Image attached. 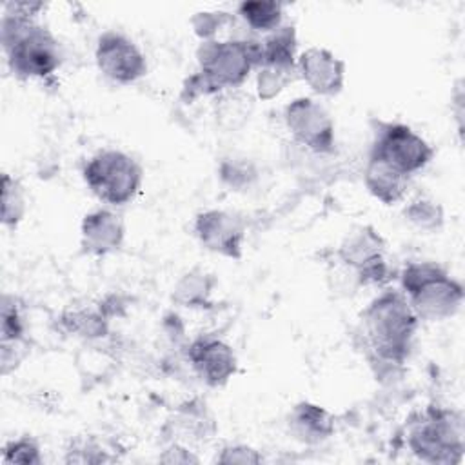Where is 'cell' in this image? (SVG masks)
Instances as JSON below:
<instances>
[{
  "instance_id": "cell-22",
  "label": "cell",
  "mask_w": 465,
  "mask_h": 465,
  "mask_svg": "<svg viewBox=\"0 0 465 465\" xmlns=\"http://www.w3.org/2000/svg\"><path fill=\"white\" fill-rule=\"evenodd\" d=\"M292 71L287 67H276V65H262L258 73V94L263 100L274 98L291 80Z\"/></svg>"
},
{
  "instance_id": "cell-23",
  "label": "cell",
  "mask_w": 465,
  "mask_h": 465,
  "mask_svg": "<svg viewBox=\"0 0 465 465\" xmlns=\"http://www.w3.org/2000/svg\"><path fill=\"white\" fill-rule=\"evenodd\" d=\"M2 461L5 465L9 463H24V465H40L42 456H40V447L36 445L35 440L24 436L18 440H13L5 443L4 452H2Z\"/></svg>"
},
{
  "instance_id": "cell-11",
  "label": "cell",
  "mask_w": 465,
  "mask_h": 465,
  "mask_svg": "<svg viewBox=\"0 0 465 465\" xmlns=\"http://www.w3.org/2000/svg\"><path fill=\"white\" fill-rule=\"evenodd\" d=\"M194 231L205 249L229 258L242 256L245 229L242 220H238L234 214L218 209L200 213L196 216Z\"/></svg>"
},
{
  "instance_id": "cell-17",
  "label": "cell",
  "mask_w": 465,
  "mask_h": 465,
  "mask_svg": "<svg viewBox=\"0 0 465 465\" xmlns=\"http://www.w3.org/2000/svg\"><path fill=\"white\" fill-rule=\"evenodd\" d=\"M260 64L276 67H296V33L289 25H280L260 44Z\"/></svg>"
},
{
  "instance_id": "cell-26",
  "label": "cell",
  "mask_w": 465,
  "mask_h": 465,
  "mask_svg": "<svg viewBox=\"0 0 465 465\" xmlns=\"http://www.w3.org/2000/svg\"><path fill=\"white\" fill-rule=\"evenodd\" d=\"M260 460H262L260 454L245 445L225 447L218 456L220 463H258Z\"/></svg>"
},
{
  "instance_id": "cell-2",
  "label": "cell",
  "mask_w": 465,
  "mask_h": 465,
  "mask_svg": "<svg viewBox=\"0 0 465 465\" xmlns=\"http://www.w3.org/2000/svg\"><path fill=\"white\" fill-rule=\"evenodd\" d=\"M2 45L13 74L20 78H47L62 64L56 38L33 16L5 11Z\"/></svg>"
},
{
  "instance_id": "cell-4",
  "label": "cell",
  "mask_w": 465,
  "mask_h": 465,
  "mask_svg": "<svg viewBox=\"0 0 465 465\" xmlns=\"http://www.w3.org/2000/svg\"><path fill=\"white\" fill-rule=\"evenodd\" d=\"M401 289L418 320L449 318L463 302L461 283L430 262L409 263L401 272Z\"/></svg>"
},
{
  "instance_id": "cell-3",
  "label": "cell",
  "mask_w": 465,
  "mask_h": 465,
  "mask_svg": "<svg viewBox=\"0 0 465 465\" xmlns=\"http://www.w3.org/2000/svg\"><path fill=\"white\" fill-rule=\"evenodd\" d=\"M198 74L189 78L191 94L216 93L238 87L252 69L260 64V44L245 40H203L198 49Z\"/></svg>"
},
{
  "instance_id": "cell-13",
  "label": "cell",
  "mask_w": 465,
  "mask_h": 465,
  "mask_svg": "<svg viewBox=\"0 0 465 465\" xmlns=\"http://www.w3.org/2000/svg\"><path fill=\"white\" fill-rule=\"evenodd\" d=\"M296 69L318 94L332 96L343 87L345 64L327 49L309 47L296 58Z\"/></svg>"
},
{
  "instance_id": "cell-24",
  "label": "cell",
  "mask_w": 465,
  "mask_h": 465,
  "mask_svg": "<svg viewBox=\"0 0 465 465\" xmlns=\"http://www.w3.org/2000/svg\"><path fill=\"white\" fill-rule=\"evenodd\" d=\"M71 329L84 334V336H104L105 332V322L102 316L94 314V312H73L71 314Z\"/></svg>"
},
{
  "instance_id": "cell-16",
  "label": "cell",
  "mask_w": 465,
  "mask_h": 465,
  "mask_svg": "<svg viewBox=\"0 0 465 465\" xmlns=\"http://www.w3.org/2000/svg\"><path fill=\"white\" fill-rule=\"evenodd\" d=\"M363 178L369 193L387 205L401 200L409 183L407 176L396 173L389 165L372 158H369L367 162Z\"/></svg>"
},
{
  "instance_id": "cell-15",
  "label": "cell",
  "mask_w": 465,
  "mask_h": 465,
  "mask_svg": "<svg viewBox=\"0 0 465 465\" xmlns=\"http://www.w3.org/2000/svg\"><path fill=\"white\" fill-rule=\"evenodd\" d=\"M289 429L298 440L305 443H318L332 434L334 423L325 409L302 401L289 414Z\"/></svg>"
},
{
  "instance_id": "cell-10",
  "label": "cell",
  "mask_w": 465,
  "mask_h": 465,
  "mask_svg": "<svg viewBox=\"0 0 465 465\" xmlns=\"http://www.w3.org/2000/svg\"><path fill=\"white\" fill-rule=\"evenodd\" d=\"M340 260L356 272L360 283H381L389 280L383 260V240L371 227L349 234L338 251Z\"/></svg>"
},
{
  "instance_id": "cell-1",
  "label": "cell",
  "mask_w": 465,
  "mask_h": 465,
  "mask_svg": "<svg viewBox=\"0 0 465 465\" xmlns=\"http://www.w3.org/2000/svg\"><path fill=\"white\" fill-rule=\"evenodd\" d=\"M361 320L372 354L381 363H403L418 325V316L405 294L396 291L381 292L363 311Z\"/></svg>"
},
{
  "instance_id": "cell-7",
  "label": "cell",
  "mask_w": 465,
  "mask_h": 465,
  "mask_svg": "<svg viewBox=\"0 0 465 465\" xmlns=\"http://www.w3.org/2000/svg\"><path fill=\"white\" fill-rule=\"evenodd\" d=\"M434 156V149L409 125L380 124L369 158L378 160L403 176L423 169Z\"/></svg>"
},
{
  "instance_id": "cell-20",
  "label": "cell",
  "mask_w": 465,
  "mask_h": 465,
  "mask_svg": "<svg viewBox=\"0 0 465 465\" xmlns=\"http://www.w3.org/2000/svg\"><path fill=\"white\" fill-rule=\"evenodd\" d=\"M25 213L24 189L7 173L2 176V222L7 227H16Z\"/></svg>"
},
{
  "instance_id": "cell-19",
  "label": "cell",
  "mask_w": 465,
  "mask_h": 465,
  "mask_svg": "<svg viewBox=\"0 0 465 465\" xmlns=\"http://www.w3.org/2000/svg\"><path fill=\"white\" fill-rule=\"evenodd\" d=\"M213 289V278L202 271L187 272L174 287V300L187 307H205Z\"/></svg>"
},
{
  "instance_id": "cell-21",
  "label": "cell",
  "mask_w": 465,
  "mask_h": 465,
  "mask_svg": "<svg viewBox=\"0 0 465 465\" xmlns=\"http://www.w3.org/2000/svg\"><path fill=\"white\" fill-rule=\"evenodd\" d=\"M405 216L423 231H436L441 227L443 222L441 207L427 198H418L411 202V205L405 209Z\"/></svg>"
},
{
  "instance_id": "cell-14",
  "label": "cell",
  "mask_w": 465,
  "mask_h": 465,
  "mask_svg": "<svg viewBox=\"0 0 465 465\" xmlns=\"http://www.w3.org/2000/svg\"><path fill=\"white\" fill-rule=\"evenodd\" d=\"M124 242V223L120 216L107 209H98L84 216L82 247L91 254H107Z\"/></svg>"
},
{
  "instance_id": "cell-5",
  "label": "cell",
  "mask_w": 465,
  "mask_h": 465,
  "mask_svg": "<svg viewBox=\"0 0 465 465\" xmlns=\"http://www.w3.org/2000/svg\"><path fill=\"white\" fill-rule=\"evenodd\" d=\"M411 450L430 463H456L463 452V418L454 411L430 409L409 430Z\"/></svg>"
},
{
  "instance_id": "cell-9",
  "label": "cell",
  "mask_w": 465,
  "mask_h": 465,
  "mask_svg": "<svg viewBox=\"0 0 465 465\" xmlns=\"http://www.w3.org/2000/svg\"><path fill=\"white\" fill-rule=\"evenodd\" d=\"M285 124L291 134L316 153L334 147V124L329 113L312 98H296L285 107Z\"/></svg>"
},
{
  "instance_id": "cell-25",
  "label": "cell",
  "mask_w": 465,
  "mask_h": 465,
  "mask_svg": "<svg viewBox=\"0 0 465 465\" xmlns=\"http://www.w3.org/2000/svg\"><path fill=\"white\" fill-rule=\"evenodd\" d=\"M225 13H198L193 18V25L203 40H213V35L225 22Z\"/></svg>"
},
{
  "instance_id": "cell-8",
  "label": "cell",
  "mask_w": 465,
  "mask_h": 465,
  "mask_svg": "<svg viewBox=\"0 0 465 465\" xmlns=\"http://www.w3.org/2000/svg\"><path fill=\"white\" fill-rule=\"evenodd\" d=\"M96 65L104 76L118 84H131L147 71V62L138 45L122 33L105 31L96 44Z\"/></svg>"
},
{
  "instance_id": "cell-6",
  "label": "cell",
  "mask_w": 465,
  "mask_h": 465,
  "mask_svg": "<svg viewBox=\"0 0 465 465\" xmlns=\"http://www.w3.org/2000/svg\"><path fill=\"white\" fill-rule=\"evenodd\" d=\"M84 180L102 202L125 205L142 185V167L122 151L104 149L85 163Z\"/></svg>"
},
{
  "instance_id": "cell-12",
  "label": "cell",
  "mask_w": 465,
  "mask_h": 465,
  "mask_svg": "<svg viewBox=\"0 0 465 465\" xmlns=\"http://www.w3.org/2000/svg\"><path fill=\"white\" fill-rule=\"evenodd\" d=\"M198 376L213 385H223L236 372L234 351L222 340L213 336H202L189 345L187 352Z\"/></svg>"
},
{
  "instance_id": "cell-18",
  "label": "cell",
  "mask_w": 465,
  "mask_h": 465,
  "mask_svg": "<svg viewBox=\"0 0 465 465\" xmlns=\"http://www.w3.org/2000/svg\"><path fill=\"white\" fill-rule=\"evenodd\" d=\"M240 16L256 31H274L282 25V4L272 0H252L238 5Z\"/></svg>"
}]
</instances>
